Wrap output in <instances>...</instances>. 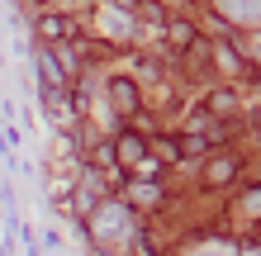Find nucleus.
Returning <instances> with one entry per match:
<instances>
[{
	"label": "nucleus",
	"instance_id": "obj_11",
	"mask_svg": "<svg viewBox=\"0 0 261 256\" xmlns=\"http://www.w3.org/2000/svg\"><path fill=\"white\" fill-rule=\"evenodd\" d=\"M114 5H124V10H143V0H114Z\"/></svg>",
	"mask_w": 261,
	"mask_h": 256
},
{
	"label": "nucleus",
	"instance_id": "obj_1",
	"mask_svg": "<svg viewBox=\"0 0 261 256\" xmlns=\"http://www.w3.org/2000/svg\"><path fill=\"white\" fill-rule=\"evenodd\" d=\"M242 176V157L238 152H214L209 166H204V190H223L228 180Z\"/></svg>",
	"mask_w": 261,
	"mask_h": 256
},
{
	"label": "nucleus",
	"instance_id": "obj_9",
	"mask_svg": "<svg viewBox=\"0 0 261 256\" xmlns=\"http://www.w3.org/2000/svg\"><path fill=\"white\" fill-rule=\"evenodd\" d=\"M209 109L214 114H233L238 109V95H233V90H214V95H209Z\"/></svg>",
	"mask_w": 261,
	"mask_h": 256
},
{
	"label": "nucleus",
	"instance_id": "obj_7",
	"mask_svg": "<svg viewBox=\"0 0 261 256\" xmlns=\"http://www.w3.org/2000/svg\"><path fill=\"white\" fill-rule=\"evenodd\" d=\"M114 147H119V161H128V166H138V161L147 157V143L138 138V133H128V128H119V138H114Z\"/></svg>",
	"mask_w": 261,
	"mask_h": 256
},
{
	"label": "nucleus",
	"instance_id": "obj_2",
	"mask_svg": "<svg viewBox=\"0 0 261 256\" xmlns=\"http://www.w3.org/2000/svg\"><path fill=\"white\" fill-rule=\"evenodd\" d=\"M105 90H110V109H114L119 119H133L138 109H143V95H138V86H133L128 76H114Z\"/></svg>",
	"mask_w": 261,
	"mask_h": 256
},
{
	"label": "nucleus",
	"instance_id": "obj_3",
	"mask_svg": "<svg viewBox=\"0 0 261 256\" xmlns=\"http://www.w3.org/2000/svg\"><path fill=\"white\" fill-rule=\"evenodd\" d=\"M38 71H43V95H57V90H67V71H62V62H57V52H53V48H43V52H38Z\"/></svg>",
	"mask_w": 261,
	"mask_h": 256
},
{
	"label": "nucleus",
	"instance_id": "obj_4",
	"mask_svg": "<svg viewBox=\"0 0 261 256\" xmlns=\"http://www.w3.org/2000/svg\"><path fill=\"white\" fill-rule=\"evenodd\" d=\"M166 38H171L176 52H186V48H195V43H199V29H195L190 19H180V14H171V19H166Z\"/></svg>",
	"mask_w": 261,
	"mask_h": 256
},
{
	"label": "nucleus",
	"instance_id": "obj_6",
	"mask_svg": "<svg viewBox=\"0 0 261 256\" xmlns=\"http://www.w3.org/2000/svg\"><path fill=\"white\" fill-rule=\"evenodd\" d=\"M38 34L48 38V43H67V38L76 34V24L62 19V14H38Z\"/></svg>",
	"mask_w": 261,
	"mask_h": 256
},
{
	"label": "nucleus",
	"instance_id": "obj_10",
	"mask_svg": "<svg viewBox=\"0 0 261 256\" xmlns=\"http://www.w3.org/2000/svg\"><path fill=\"white\" fill-rule=\"evenodd\" d=\"M247 209H252V214H261V190H247Z\"/></svg>",
	"mask_w": 261,
	"mask_h": 256
},
{
	"label": "nucleus",
	"instance_id": "obj_8",
	"mask_svg": "<svg viewBox=\"0 0 261 256\" xmlns=\"http://www.w3.org/2000/svg\"><path fill=\"white\" fill-rule=\"evenodd\" d=\"M57 62H62V71H67V76H76V71H81V57H76V43H57Z\"/></svg>",
	"mask_w": 261,
	"mask_h": 256
},
{
	"label": "nucleus",
	"instance_id": "obj_5",
	"mask_svg": "<svg viewBox=\"0 0 261 256\" xmlns=\"http://www.w3.org/2000/svg\"><path fill=\"white\" fill-rule=\"evenodd\" d=\"M128 200H133V209H162V200H166V190L157 185V180H133L128 185Z\"/></svg>",
	"mask_w": 261,
	"mask_h": 256
},
{
	"label": "nucleus",
	"instance_id": "obj_12",
	"mask_svg": "<svg viewBox=\"0 0 261 256\" xmlns=\"http://www.w3.org/2000/svg\"><path fill=\"white\" fill-rule=\"evenodd\" d=\"M252 124H256V138H261V109H256V119H252Z\"/></svg>",
	"mask_w": 261,
	"mask_h": 256
}]
</instances>
